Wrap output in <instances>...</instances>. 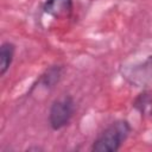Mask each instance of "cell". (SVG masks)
I'll return each mask as SVG.
<instances>
[{
    "instance_id": "1",
    "label": "cell",
    "mask_w": 152,
    "mask_h": 152,
    "mask_svg": "<svg viewBox=\"0 0 152 152\" xmlns=\"http://www.w3.org/2000/svg\"><path fill=\"white\" fill-rule=\"evenodd\" d=\"M131 131L132 127L127 120H116L97 135L90 150L94 152H115L126 141Z\"/></svg>"
},
{
    "instance_id": "2",
    "label": "cell",
    "mask_w": 152,
    "mask_h": 152,
    "mask_svg": "<svg viewBox=\"0 0 152 152\" xmlns=\"http://www.w3.org/2000/svg\"><path fill=\"white\" fill-rule=\"evenodd\" d=\"M75 113V101L70 95L56 99L49 109V125L53 131H59L68 126Z\"/></svg>"
},
{
    "instance_id": "3",
    "label": "cell",
    "mask_w": 152,
    "mask_h": 152,
    "mask_svg": "<svg viewBox=\"0 0 152 152\" xmlns=\"http://www.w3.org/2000/svg\"><path fill=\"white\" fill-rule=\"evenodd\" d=\"M43 11L55 18L68 17L72 12V0H45Z\"/></svg>"
},
{
    "instance_id": "4",
    "label": "cell",
    "mask_w": 152,
    "mask_h": 152,
    "mask_svg": "<svg viewBox=\"0 0 152 152\" xmlns=\"http://www.w3.org/2000/svg\"><path fill=\"white\" fill-rule=\"evenodd\" d=\"M15 53V45L12 42H4L0 46V75L4 76L10 69Z\"/></svg>"
},
{
    "instance_id": "5",
    "label": "cell",
    "mask_w": 152,
    "mask_h": 152,
    "mask_svg": "<svg viewBox=\"0 0 152 152\" xmlns=\"http://www.w3.org/2000/svg\"><path fill=\"white\" fill-rule=\"evenodd\" d=\"M62 74H63V66L62 65H52L40 75L38 83L42 87L50 89L56 83H58V81L62 77Z\"/></svg>"
},
{
    "instance_id": "6",
    "label": "cell",
    "mask_w": 152,
    "mask_h": 152,
    "mask_svg": "<svg viewBox=\"0 0 152 152\" xmlns=\"http://www.w3.org/2000/svg\"><path fill=\"white\" fill-rule=\"evenodd\" d=\"M134 107L141 114H151L152 113V95L148 91L141 93L134 101Z\"/></svg>"
}]
</instances>
